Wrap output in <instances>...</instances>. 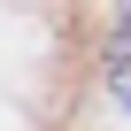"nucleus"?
<instances>
[{"label": "nucleus", "mask_w": 131, "mask_h": 131, "mask_svg": "<svg viewBox=\"0 0 131 131\" xmlns=\"http://www.w3.org/2000/svg\"><path fill=\"white\" fill-rule=\"evenodd\" d=\"M108 100L131 116V8H123V39L108 46Z\"/></svg>", "instance_id": "1"}]
</instances>
